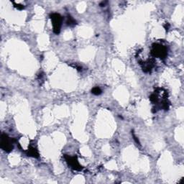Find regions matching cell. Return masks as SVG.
I'll return each mask as SVG.
<instances>
[{
  "instance_id": "obj_4",
  "label": "cell",
  "mask_w": 184,
  "mask_h": 184,
  "mask_svg": "<svg viewBox=\"0 0 184 184\" xmlns=\"http://www.w3.org/2000/svg\"><path fill=\"white\" fill-rule=\"evenodd\" d=\"M64 158L68 166H70V168H71L74 171H80L83 169V167L78 163V158H77L76 156L71 157L69 156V155H64Z\"/></svg>"
},
{
  "instance_id": "obj_8",
  "label": "cell",
  "mask_w": 184,
  "mask_h": 184,
  "mask_svg": "<svg viewBox=\"0 0 184 184\" xmlns=\"http://www.w3.org/2000/svg\"><path fill=\"white\" fill-rule=\"evenodd\" d=\"M92 93L94 94V95L98 96V95H100L101 93H102V91H101V89L99 88V87L96 86V87H94V88L92 89Z\"/></svg>"
},
{
  "instance_id": "obj_7",
  "label": "cell",
  "mask_w": 184,
  "mask_h": 184,
  "mask_svg": "<svg viewBox=\"0 0 184 184\" xmlns=\"http://www.w3.org/2000/svg\"><path fill=\"white\" fill-rule=\"evenodd\" d=\"M66 23H67L68 25H69V26H74L76 24V21L72 17L68 16Z\"/></svg>"
},
{
  "instance_id": "obj_11",
  "label": "cell",
  "mask_w": 184,
  "mask_h": 184,
  "mask_svg": "<svg viewBox=\"0 0 184 184\" xmlns=\"http://www.w3.org/2000/svg\"><path fill=\"white\" fill-rule=\"evenodd\" d=\"M164 27H165V29L166 30H168V28H169V24H168V23H166V24H165Z\"/></svg>"
},
{
  "instance_id": "obj_9",
  "label": "cell",
  "mask_w": 184,
  "mask_h": 184,
  "mask_svg": "<svg viewBox=\"0 0 184 184\" xmlns=\"http://www.w3.org/2000/svg\"><path fill=\"white\" fill-rule=\"evenodd\" d=\"M12 3H13L14 7H15V8H17V10H23V9L24 8V7L22 4H17V3H15V1H12Z\"/></svg>"
},
{
  "instance_id": "obj_2",
  "label": "cell",
  "mask_w": 184,
  "mask_h": 184,
  "mask_svg": "<svg viewBox=\"0 0 184 184\" xmlns=\"http://www.w3.org/2000/svg\"><path fill=\"white\" fill-rule=\"evenodd\" d=\"M0 146L5 152H10L13 150V140L11 139L7 134L2 133L1 135Z\"/></svg>"
},
{
  "instance_id": "obj_1",
  "label": "cell",
  "mask_w": 184,
  "mask_h": 184,
  "mask_svg": "<svg viewBox=\"0 0 184 184\" xmlns=\"http://www.w3.org/2000/svg\"><path fill=\"white\" fill-rule=\"evenodd\" d=\"M150 53L152 58H158L163 60L168 55V49L164 45L154 43L152 45Z\"/></svg>"
},
{
  "instance_id": "obj_10",
  "label": "cell",
  "mask_w": 184,
  "mask_h": 184,
  "mask_svg": "<svg viewBox=\"0 0 184 184\" xmlns=\"http://www.w3.org/2000/svg\"><path fill=\"white\" fill-rule=\"evenodd\" d=\"M132 137H134V140H135V142H136V143H137L138 145H140V143L139 140H138V139H137V137H136L135 135H134V133H132Z\"/></svg>"
},
{
  "instance_id": "obj_6",
  "label": "cell",
  "mask_w": 184,
  "mask_h": 184,
  "mask_svg": "<svg viewBox=\"0 0 184 184\" xmlns=\"http://www.w3.org/2000/svg\"><path fill=\"white\" fill-rule=\"evenodd\" d=\"M26 153H27V156L35 157V158L39 157V152H38V150L33 146H30L28 148L27 150L26 151Z\"/></svg>"
},
{
  "instance_id": "obj_3",
  "label": "cell",
  "mask_w": 184,
  "mask_h": 184,
  "mask_svg": "<svg viewBox=\"0 0 184 184\" xmlns=\"http://www.w3.org/2000/svg\"><path fill=\"white\" fill-rule=\"evenodd\" d=\"M50 20H51L52 27H53V33L58 35L61 32V25H62L63 17L60 14L52 13L50 15Z\"/></svg>"
},
{
  "instance_id": "obj_5",
  "label": "cell",
  "mask_w": 184,
  "mask_h": 184,
  "mask_svg": "<svg viewBox=\"0 0 184 184\" xmlns=\"http://www.w3.org/2000/svg\"><path fill=\"white\" fill-rule=\"evenodd\" d=\"M140 66H141L143 71L145 73H149L155 66V60L153 58H149L146 61H140Z\"/></svg>"
}]
</instances>
